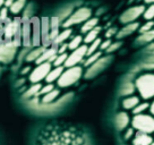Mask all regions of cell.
I'll list each match as a JSON object with an SVG mask.
<instances>
[{"instance_id":"cell-49","label":"cell","mask_w":154,"mask_h":145,"mask_svg":"<svg viewBox=\"0 0 154 145\" xmlns=\"http://www.w3.org/2000/svg\"><path fill=\"white\" fill-rule=\"evenodd\" d=\"M151 145H154V140H153V142H152V144H151Z\"/></svg>"},{"instance_id":"cell-29","label":"cell","mask_w":154,"mask_h":145,"mask_svg":"<svg viewBox=\"0 0 154 145\" xmlns=\"http://www.w3.org/2000/svg\"><path fill=\"white\" fill-rule=\"evenodd\" d=\"M100 44H101V40L100 39H95L93 42H91V43H90V47H87L86 56H90L92 53L96 52V51L100 49Z\"/></svg>"},{"instance_id":"cell-32","label":"cell","mask_w":154,"mask_h":145,"mask_svg":"<svg viewBox=\"0 0 154 145\" xmlns=\"http://www.w3.org/2000/svg\"><path fill=\"white\" fill-rule=\"evenodd\" d=\"M149 103H146V102H143V103H138L137 106H135L134 109H133V113L134 115H140V113H144L147 109H149Z\"/></svg>"},{"instance_id":"cell-21","label":"cell","mask_w":154,"mask_h":145,"mask_svg":"<svg viewBox=\"0 0 154 145\" xmlns=\"http://www.w3.org/2000/svg\"><path fill=\"white\" fill-rule=\"evenodd\" d=\"M59 23H60V20H58V17H52L50 20V41H51V43L59 33Z\"/></svg>"},{"instance_id":"cell-3","label":"cell","mask_w":154,"mask_h":145,"mask_svg":"<svg viewBox=\"0 0 154 145\" xmlns=\"http://www.w3.org/2000/svg\"><path fill=\"white\" fill-rule=\"evenodd\" d=\"M83 69L79 66H72L68 67L67 70H63L60 75V77L58 78V86L60 87H68L72 86V84L82 77Z\"/></svg>"},{"instance_id":"cell-30","label":"cell","mask_w":154,"mask_h":145,"mask_svg":"<svg viewBox=\"0 0 154 145\" xmlns=\"http://www.w3.org/2000/svg\"><path fill=\"white\" fill-rule=\"evenodd\" d=\"M82 42H83L82 36H81V35H76V36H75V38H72V41L67 44L68 49H69V50H75V49H77L78 47H81Z\"/></svg>"},{"instance_id":"cell-50","label":"cell","mask_w":154,"mask_h":145,"mask_svg":"<svg viewBox=\"0 0 154 145\" xmlns=\"http://www.w3.org/2000/svg\"><path fill=\"white\" fill-rule=\"evenodd\" d=\"M0 74H1V67H0Z\"/></svg>"},{"instance_id":"cell-12","label":"cell","mask_w":154,"mask_h":145,"mask_svg":"<svg viewBox=\"0 0 154 145\" xmlns=\"http://www.w3.org/2000/svg\"><path fill=\"white\" fill-rule=\"evenodd\" d=\"M41 22V45L48 47L51 43L50 41V20L42 18Z\"/></svg>"},{"instance_id":"cell-11","label":"cell","mask_w":154,"mask_h":145,"mask_svg":"<svg viewBox=\"0 0 154 145\" xmlns=\"http://www.w3.org/2000/svg\"><path fill=\"white\" fill-rule=\"evenodd\" d=\"M31 22V45H41V22L38 18H32Z\"/></svg>"},{"instance_id":"cell-8","label":"cell","mask_w":154,"mask_h":145,"mask_svg":"<svg viewBox=\"0 0 154 145\" xmlns=\"http://www.w3.org/2000/svg\"><path fill=\"white\" fill-rule=\"evenodd\" d=\"M86 51H87V45H81L77 49L72 50V53L67 56V59L65 61V65L66 67H72V66H77L78 63L83 60V58L86 56Z\"/></svg>"},{"instance_id":"cell-18","label":"cell","mask_w":154,"mask_h":145,"mask_svg":"<svg viewBox=\"0 0 154 145\" xmlns=\"http://www.w3.org/2000/svg\"><path fill=\"white\" fill-rule=\"evenodd\" d=\"M45 48L47 47H44V45H38V47H34L33 50H31L29 52L26 53V56H25V60L26 61H29V63H31V61H34V60H36V59L41 56V53L43 52L44 50H45Z\"/></svg>"},{"instance_id":"cell-40","label":"cell","mask_w":154,"mask_h":145,"mask_svg":"<svg viewBox=\"0 0 154 145\" xmlns=\"http://www.w3.org/2000/svg\"><path fill=\"white\" fill-rule=\"evenodd\" d=\"M134 136V128H127L125 133V140H129Z\"/></svg>"},{"instance_id":"cell-34","label":"cell","mask_w":154,"mask_h":145,"mask_svg":"<svg viewBox=\"0 0 154 145\" xmlns=\"http://www.w3.org/2000/svg\"><path fill=\"white\" fill-rule=\"evenodd\" d=\"M100 57H101V52H99V51H96V52L90 54L88 58H87V60L85 61V66H90V65H92L93 63H95Z\"/></svg>"},{"instance_id":"cell-5","label":"cell","mask_w":154,"mask_h":145,"mask_svg":"<svg viewBox=\"0 0 154 145\" xmlns=\"http://www.w3.org/2000/svg\"><path fill=\"white\" fill-rule=\"evenodd\" d=\"M19 43L16 41H2L0 43V63H9L14 60Z\"/></svg>"},{"instance_id":"cell-16","label":"cell","mask_w":154,"mask_h":145,"mask_svg":"<svg viewBox=\"0 0 154 145\" xmlns=\"http://www.w3.org/2000/svg\"><path fill=\"white\" fill-rule=\"evenodd\" d=\"M152 142H153V138L149 136V134L138 131V133L135 135L134 140H133V144L134 145H151Z\"/></svg>"},{"instance_id":"cell-24","label":"cell","mask_w":154,"mask_h":145,"mask_svg":"<svg viewBox=\"0 0 154 145\" xmlns=\"http://www.w3.org/2000/svg\"><path fill=\"white\" fill-rule=\"evenodd\" d=\"M99 33H100V27H94L93 29L91 31H88L85 35V38L83 39V42L85 44H90L91 42H93L95 39H97V36H99Z\"/></svg>"},{"instance_id":"cell-23","label":"cell","mask_w":154,"mask_h":145,"mask_svg":"<svg viewBox=\"0 0 154 145\" xmlns=\"http://www.w3.org/2000/svg\"><path fill=\"white\" fill-rule=\"evenodd\" d=\"M138 103H140V97H128L122 101V106L127 110H133Z\"/></svg>"},{"instance_id":"cell-4","label":"cell","mask_w":154,"mask_h":145,"mask_svg":"<svg viewBox=\"0 0 154 145\" xmlns=\"http://www.w3.org/2000/svg\"><path fill=\"white\" fill-rule=\"evenodd\" d=\"M131 125L134 129L142 133H146V134L154 133V118L149 115H145V113L135 115L131 120Z\"/></svg>"},{"instance_id":"cell-35","label":"cell","mask_w":154,"mask_h":145,"mask_svg":"<svg viewBox=\"0 0 154 145\" xmlns=\"http://www.w3.org/2000/svg\"><path fill=\"white\" fill-rule=\"evenodd\" d=\"M134 92V85L131 83H126L124 86L121 87V94L124 95H129Z\"/></svg>"},{"instance_id":"cell-51","label":"cell","mask_w":154,"mask_h":145,"mask_svg":"<svg viewBox=\"0 0 154 145\" xmlns=\"http://www.w3.org/2000/svg\"><path fill=\"white\" fill-rule=\"evenodd\" d=\"M0 25H1V20H0Z\"/></svg>"},{"instance_id":"cell-22","label":"cell","mask_w":154,"mask_h":145,"mask_svg":"<svg viewBox=\"0 0 154 145\" xmlns=\"http://www.w3.org/2000/svg\"><path fill=\"white\" fill-rule=\"evenodd\" d=\"M25 6H26V0H14L8 9H9V11L11 14L17 15L24 9Z\"/></svg>"},{"instance_id":"cell-9","label":"cell","mask_w":154,"mask_h":145,"mask_svg":"<svg viewBox=\"0 0 154 145\" xmlns=\"http://www.w3.org/2000/svg\"><path fill=\"white\" fill-rule=\"evenodd\" d=\"M111 57H104V58H100L96 60L95 63H93L90 65V68L87 69V72H85V77L86 78H92L96 76L99 72H101L104 68L108 66V63L111 61Z\"/></svg>"},{"instance_id":"cell-47","label":"cell","mask_w":154,"mask_h":145,"mask_svg":"<svg viewBox=\"0 0 154 145\" xmlns=\"http://www.w3.org/2000/svg\"><path fill=\"white\" fill-rule=\"evenodd\" d=\"M5 5V0H0V8H2Z\"/></svg>"},{"instance_id":"cell-13","label":"cell","mask_w":154,"mask_h":145,"mask_svg":"<svg viewBox=\"0 0 154 145\" xmlns=\"http://www.w3.org/2000/svg\"><path fill=\"white\" fill-rule=\"evenodd\" d=\"M20 40L26 48L31 45V22L29 20H24L20 25Z\"/></svg>"},{"instance_id":"cell-7","label":"cell","mask_w":154,"mask_h":145,"mask_svg":"<svg viewBox=\"0 0 154 145\" xmlns=\"http://www.w3.org/2000/svg\"><path fill=\"white\" fill-rule=\"evenodd\" d=\"M52 68L51 63H38V66L34 68L33 70L29 74V82L35 84V83H40L41 81H43L44 78L47 77L48 72H50V69Z\"/></svg>"},{"instance_id":"cell-28","label":"cell","mask_w":154,"mask_h":145,"mask_svg":"<svg viewBox=\"0 0 154 145\" xmlns=\"http://www.w3.org/2000/svg\"><path fill=\"white\" fill-rule=\"evenodd\" d=\"M140 38L137 39V41L140 42V43H147V42H151V41H153L154 40V29H149L147 32H144V33H140Z\"/></svg>"},{"instance_id":"cell-20","label":"cell","mask_w":154,"mask_h":145,"mask_svg":"<svg viewBox=\"0 0 154 145\" xmlns=\"http://www.w3.org/2000/svg\"><path fill=\"white\" fill-rule=\"evenodd\" d=\"M72 29L67 27L66 29H63V32H59L58 35L56 36V39L52 41V43L54 45H60L61 43H65V41H67L69 39V36L72 35Z\"/></svg>"},{"instance_id":"cell-33","label":"cell","mask_w":154,"mask_h":145,"mask_svg":"<svg viewBox=\"0 0 154 145\" xmlns=\"http://www.w3.org/2000/svg\"><path fill=\"white\" fill-rule=\"evenodd\" d=\"M143 17L146 20H152L154 18V4H151V6H149V8L144 9L143 11Z\"/></svg>"},{"instance_id":"cell-39","label":"cell","mask_w":154,"mask_h":145,"mask_svg":"<svg viewBox=\"0 0 154 145\" xmlns=\"http://www.w3.org/2000/svg\"><path fill=\"white\" fill-rule=\"evenodd\" d=\"M121 45V42H111V44L108 47V49H106V52H113V51H116V50H118V48Z\"/></svg>"},{"instance_id":"cell-2","label":"cell","mask_w":154,"mask_h":145,"mask_svg":"<svg viewBox=\"0 0 154 145\" xmlns=\"http://www.w3.org/2000/svg\"><path fill=\"white\" fill-rule=\"evenodd\" d=\"M135 86L143 99L154 97V74H144L136 79Z\"/></svg>"},{"instance_id":"cell-48","label":"cell","mask_w":154,"mask_h":145,"mask_svg":"<svg viewBox=\"0 0 154 145\" xmlns=\"http://www.w3.org/2000/svg\"><path fill=\"white\" fill-rule=\"evenodd\" d=\"M146 4H154V0H145Z\"/></svg>"},{"instance_id":"cell-10","label":"cell","mask_w":154,"mask_h":145,"mask_svg":"<svg viewBox=\"0 0 154 145\" xmlns=\"http://www.w3.org/2000/svg\"><path fill=\"white\" fill-rule=\"evenodd\" d=\"M144 6H135V7H131L129 9H127L124 13V14L120 16V22L124 23V24H129V23H133L137 18H140V16L143 15V11H144Z\"/></svg>"},{"instance_id":"cell-41","label":"cell","mask_w":154,"mask_h":145,"mask_svg":"<svg viewBox=\"0 0 154 145\" xmlns=\"http://www.w3.org/2000/svg\"><path fill=\"white\" fill-rule=\"evenodd\" d=\"M111 42H112V41H110V40H106V41H104L103 43L101 42V44H100V49H101V50H106L108 47L111 44Z\"/></svg>"},{"instance_id":"cell-14","label":"cell","mask_w":154,"mask_h":145,"mask_svg":"<svg viewBox=\"0 0 154 145\" xmlns=\"http://www.w3.org/2000/svg\"><path fill=\"white\" fill-rule=\"evenodd\" d=\"M57 54H58V50L56 47H52V48H45V50L41 53V56H40L35 61H36V63H47V61H48V63H52Z\"/></svg>"},{"instance_id":"cell-15","label":"cell","mask_w":154,"mask_h":145,"mask_svg":"<svg viewBox=\"0 0 154 145\" xmlns=\"http://www.w3.org/2000/svg\"><path fill=\"white\" fill-rule=\"evenodd\" d=\"M115 122H116V126H117V128L119 129V131H124L126 129L128 125H129L130 122V118L128 116V113H126V112H119L117 117H116L115 119Z\"/></svg>"},{"instance_id":"cell-19","label":"cell","mask_w":154,"mask_h":145,"mask_svg":"<svg viewBox=\"0 0 154 145\" xmlns=\"http://www.w3.org/2000/svg\"><path fill=\"white\" fill-rule=\"evenodd\" d=\"M140 27V24L138 23H135V22H133V23H129V24H127L124 27V29H121L120 32L118 33V39H121V38H125V36H128V35H130V34H133L134 32H136V29Z\"/></svg>"},{"instance_id":"cell-6","label":"cell","mask_w":154,"mask_h":145,"mask_svg":"<svg viewBox=\"0 0 154 145\" xmlns=\"http://www.w3.org/2000/svg\"><path fill=\"white\" fill-rule=\"evenodd\" d=\"M91 15H92V11L90 8H86V7L79 8V9H77L76 11H74L72 14L69 15V17L63 22V26L65 29H67V27H70L72 25L84 23L85 20H87L91 17Z\"/></svg>"},{"instance_id":"cell-1","label":"cell","mask_w":154,"mask_h":145,"mask_svg":"<svg viewBox=\"0 0 154 145\" xmlns=\"http://www.w3.org/2000/svg\"><path fill=\"white\" fill-rule=\"evenodd\" d=\"M38 145H85V140L72 131L47 128L38 136Z\"/></svg>"},{"instance_id":"cell-42","label":"cell","mask_w":154,"mask_h":145,"mask_svg":"<svg viewBox=\"0 0 154 145\" xmlns=\"http://www.w3.org/2000/svg\"><path fill=\"white\" fill-rule=\"evenodd\" d=\"M68 49V45L66 43H61L60 44V47L57 49L58 50V53H63V52H66V50Z\"/></svg>"},{"instance_id":"cell-36","label":"cell","mask_w":154,"mask_h":145,"mask_svg":"<svg viewBox=\"0 0 154 145\" xmlns=\"http://www.w3.org/2000/svg\"><path fill=\"white\" fill-rule=\"evenodd\" d=\"M53 88H54V86H53L52 83H48L45 86L41 87V90H40V92H38V95H40V94H41V95H44V94H47V93L50 92Z\"/></svg>"},{"instance_id":"cell-37","label":"cell","mask_w":154,"mask_h":145,"mask_svg":"<svg viewBox=\"0 0 154 145\" xmlns=\"http://www.w3.org/2000/svg\"><path fill=\"white\" fill-rule=\"evenodd\" d=\"M154 26V23L153 22H151V20H149L147 23H145L143 26H140V27H138L140 29V33H144V32H147V31H149V29H152Z\"/></svg>"},{"instance_id":"cell-45","label":"cell","mask_w":154,"mask_h":145,"mask_svg":"<svg viewBox=\"0 0 154 145\" xmlns=\"http://www.w3.org/2000/svg\"><path fill=\"white\" fill-rule=\"evenodd\" d=\"M29 69H31V67H25L23 70H22V74L24 75V74H26V72H29Z\"/></svg>"},{"instance_id":"cell-26","label":"cell","mask_w":154,"mask_h":145,"mask_svg":"<svg viewBox=\"0 0 154 145\" xmlns=\"http://www.w3.org/2000/svg\"><path fill=\"white\" fill-rule=\"evenodd\" d=\"M59 93H60L59 90L53 88V90H51V91L48 92L47 94H44L43 99H42V102H43V103H51V102H53L58 97H59Z\"/></svg>"},{"instance_id":"cell-43","label":"cell","mask_w":154,"mask_h":145,"mask_svg":"<svg viewBox=\"0 0 154 145\" xmlns=\"http://www.w3.org/2000/svg\"><path fill=\"white\" fill-rule=\"evenodd\" d=\"M13 1H14V0H5V5H4V7H6V8H9L10 5L13 4Z\"/></svg>"},{"instance_id":"cell-31","label":"cell","mask_w":154,"mask_h":145,"mask_svg":"<svg viewBox=\"0 0 154 145\" xmlns=\"http://www.w3.org/2000/svg\"><path fill=\"white\" fill-rule=\"evenodd\" d=\"M67 53L63 52V53H58L57 56H56V58L53 60V66L54 67H58V66H63L65 65V61H66V59H67Z\"/></svg>"},{"instance_id":"cell-17","label":"cell","mask_w":154,"mask_h":145,"mask_svg":"<svg viewBox=\"0 0 154 145\" xmlns=\"http://www.w3.org/2000/svg\"><path fill=\"white\" fill-rule=\"evenodd\" d=\"M63 72V66H58V67L51 68L50 72H48V75H47V77L44 78L45 82L53 83L56 82V81H58V78L60 77V75H61Z\"/></svg>"},{"instance_id":"cell-27","label":"cell","mask_w":154,"mask_h":145,"mask_svg":"<svg viewBox=\"0 0 154 145\" xmlns=\"http://www.w3.org/2000/svg\"><path fill=\"white\" fill-rule=\"evenodd\" d=\"M41 87H42V85H41L40 83H35V84H33V85L24 93V97L29 99V97H34V95H38V92H40Z\"/></svg>"},{"instance_id":"cell-38","label":"cell","mask_w":154,"mask_h":145,"mask_svg":"<svg viewBox=\"0 0 154 145\" xmlns=\"http://www.w3.org/2000/svg\"><path fill=\"white\" fill-rule=\"evenodd\" d=\"M0 20H1V23L8 20V8L6 7L0 8Z\"/></svg>"},{"instance_id":"cell-46","label":"cell","mask_w":154,"mask_h":145,"mask_svg":"<svg viewBox=\"0 0 154 145\" xmlns=\"http://www.w3.org/2000/svg\"><path fill=\"white\" fill-rule=\"evenodd\" d=\"M113 31H115V29H110V31H109V33H106V36H108V38L111 36V35L113 34Z\"/></svg>"},{"instance_id":"cell-25","label":"cell","mask_w":154,"mask_h":145,"mask_svg":"<svg viewBox=\"0 0 154 145\" xmlns=\"http://www.w3.org/2000/svg\"><path fill=\"white\" fill-rule=\"evenodd\" d=\"M97 23H99V20L97 18H88L87 20H85L84 22V25L82 26V33H87L88 31H91V29H93L94 27H96L97 26Z\"/></svg>"},{"instance_id":"cell-44","label":"cell","mask_w":154,"mask_h":145,"mask_svg":"<svg viewBox=\"0 0 154 145\" xmlns=\"http://www.w3.org/2000/svg\"><path fill=\"white\" fill-rule=\"evenodd\" d=\"M149 112H151V113H152V115L154 116V100H153V102L149 104Z\"/></svg>"}]
</instances>
